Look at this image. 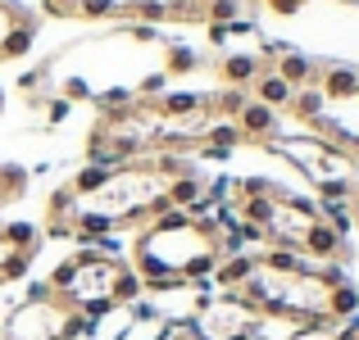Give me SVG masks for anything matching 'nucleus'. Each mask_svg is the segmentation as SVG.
<instances>
[{
    "label": "nucleus",
    "instance_id": "423d86ee",
    "mask_svg": "<svg viewBox=\"0 0 359 340\" xmlns=\"http://www.w3.org/2000/svg\"><path fill=\"white\" fill-rule=\"evenodd\" d=\"M91 318L60 304L50 281H32L27 295L0 318V340H87Z\"/></svg>",
    "mask_w": 359,
    "mask_h": 340
},
{
    "label": "nucleus",
    "instance_id": "7ed1b4c3",
    "mask_svg": "<svg viewBox=\"0 0 359 340\" xmlns=\"http://www.w3.org/2000/svg\"><path fill=\"white\" fill-rule=\"evenodd\" d=\"M237 213L255 227L264 250H287L309 263H346L351 259V241L318 213V204L309 195L287 191L273 177H241Z\"/></svg>",
    "mask_w": 359,
    "mask_h": 340
},
{
    "label": "nucleus",
    "instance_id": "2eb2a0df",
    "mask_svg": "<svg viewBox=\"0 0 359 340\" xmlns=\"http://www.w3.org/2000/svg\"><path fill=\"white\" fill-rule=\"evenodd\" d=\"M164 336H168V323L159 313H150L146 299H141L137 313H132V327L123 332V340H164Z\"/></svg>",
    "mask_w": 359,
    "mask_h": 340
},
{
    "label": "nucleus",
    "instance_id": "9b49d317",
    "mask_svg": "<svg viewBox=\"0 0 359 340\" xmlns=\"http://www.w3.org/2000/svg\"><path fill=\"white\" fill-rule=\"evenodd\" d=\"M232 122H237L241 141H250V146H269V141L282 132V113L269 109V105H259V100H245L241 113H237Z\"/></svg>",
    "mask_w": 359,
    "mask_h": 340
},
{
    "label": "nucleus",
    "instance_id": "6e6552de",
    "mask_svg": "<svg viewBox=\"0 0 359 340\" xmlns=\"http://www.w3.org/2000/svg\"><path fill=\"white\" fill-rule=\"evenodd\" d=\"M259 309L241 295V290H210L196 309L191 327L201 340H245L259 332Z\"/></svg>",
    "mask_w": 359,
    "mask_h": 340
},
{
    "label": "nucleus",
    "instance_id": "5701e85b",
    "mask_svg": "<svg viewBox=\"0 0 359 340\" xmlns=\"http://www.w3.org/2000/svg\"><path fill=\"white\" fill-rule=\"evenodd\" d=\"M259 5H264V0H259Z\"/></svg>",
    "mask_w": 359,
    "mask_h": 340
},
{
    "label": "nucleus",
    "instance_id": "f8f14e48",
    "mask_svg": "<svg viewBox=\"0 0 359 340\" xmlns=\"http://www.w3.org/2000/svg\"><path fill=\"white\" fill-rule=\"evenodd\" d=\"M269 69V59H264V50H228L219 59V78L228 82V87H237V91H250L255 87V78Z\"/></svg>",
    "mask_w": 359,
    "mask_h": 340
},
{
    "label": "nucleus",
    "instance_id": "f257e3e1",
    "mask_svg": "<svg viewBox=\"0 0 359 340\" xmlns=\"http://www.w3.org/2000/svg\"><path fill=\"white\" fill-rule=\"evenodd\" d=\"M341 263H309L287 250H259L250 254L241 295L259 309V318H273L282 327H337L332 304L337 286H346Z\"/></svg>",
    "mask_w": 359,
    "mask_h": 340
},
{
    "label": "nucleus",
    "instance_id": "0eeeda50",
    "mask_svg": "<svg viewBox=\"0 0 359 340\" xmlns=\"http://www.w3.org/2000/svg\"><path fill=\"white\" fill-rule=\"evenodd\" d=\"M214 0H78L82 23H105V18H128V23H205V9Z\"/></svg>",
    "mask_w": 359,
    "mask_h": 340
},
{
    "label": "nucleus",
    "instance_id": "20e7f679",
    "mask_svg": "<svg viewBox=\"0 0 359 340\" xmlns=\"http://www.w3.org/2000/svg\"><path fill=\"white\" fill-rule=\"evenodd\" d=\"M46 281H50L55 299L82 318H100L105 309H123V304H141L146 299L132 263L123 254H105V250H73L69 259L55 263V272Z\"/></svg>",
    "mask_w": 359,
    "mask_h": 340
},
{
    "label": "nucleus",
    "instance_id": "dca6fc26",
    "mask_svg": "<svg viewBox=\"0 0 359 340\" xmlns=\"http://www.w3.org/2000/svg\"><path fill=\"white\" fill-rule=\"evenodd\" d=\"M201 69V55L191 50V45H168L164 50V73L168 78H187V73Z\"/></svg>",
    "mask_w": 359,
    "mask_h": 340
},
{
    "label": "nucleus",
    "instance_id": "4be33fe9",
    "mask_svg": "<svg viewBox=\"0 0 359 340\" xmlns=\"http://www.w3.org/2000/svg\"><path fill=\"white\" fill-rule=\"evenodd\" d=\"M245 340H264V336H245Z\"/></svg>",
    "mask_w": 359,
    "mask_h": 340
},
{
    "label": "nucleus",
    "instance_id": "39448f33",
    "mask_svg": "<svg viewBox=\"0 0 359 340\" xmlns=\"http://www.w3.org/2000/svg\"><path fill=\"white\" fill-rule=\"evenodd\" d=\"M264 150L287 159V164L318 191V200L359 191V159L351 150H341L337 141L318 136V132H278Z\"/></svg>",
    "mask_w": 359,
    "mask_h": 340
},
{
    "label": "nucleus",
    "instance_id": "4468645a",
    "mask_svg": "<svg viewBox=\"0 0 359 340\" xmlns=\"http://www.w3.org/2000/svg\"><path fill=\"white\" fill-rule=\"evenodd\" d=\"M132 313H137V304L105 309L100 318H91V336H87V340H123V332L132 327Z\"/></svg>",
    "mask_w": 359,
    "mask_h": 340
},
{
    "label": "nucleus",
    "instance_id": "9d476101",
    "mask_svg": "<svg viewBox=\"0 0 359 340\" xmlns=\"http://www.w3.org/2000/svg\"><path fill=\"white\" fill-rule=\"evenodd\" d=\"M36 32H41V23H36L32 9L18 5V0H0V64L23 59L36 45Z\"/></svg>",
    "mask_w": 359,
    "mask_h": 340
},
{
    "label": "nucleus",
    "instance_id": "1a4fd4ad",
    "mask_svg": "<svg viewBox=\"0 0 359 340\" xmlns=\"http://www.w3.org/2000/svg\"><path fill=\"white\" fill-rule=\"evenodd\" d=\"M309 132L337 141L341 150H351V155L359 159V91L355 96H341V100H323V109L314 113Z\"/></svg>",
    "mask_w": 359,
    "mask_h": 340
},
{
    "label": "nucleus",
    "instance_id": "6ab92c4d",
    "mask_svg": "<svg viewBox=\"0 0 359 340\" xmlns=\"http://www.w3.org/2000/svg\"><path fill=\"white\" fill-rule=\"evenodd\" d=\"M41 9L50 18H73V14H78V0H41Z\"/></svg>",
    "mask_w": 359,
    "mask_h": 340
},
{
    "label": "nucleus",
    "instance_id": "412c9836",
    "mask_svg": "<svg viewBox=\"0 0 359 340\" xmlns=\"http://www.w3.org/2000/svg\"><path fill=\"white\" fill-rule=\"evenodd\" d=\"M337 336H341V340H359V318H351V323H341V327H337Z\"/></svg>",
    "mask_w": 359,
    "mask_h": 340
},
{
    "label": "nucleus",
    "instance_id": "aec40b11",
    "mask_svg": "<svg viewBox=\"0 0 359 340\" xmlns=\"http://www.w3.org/2000/svg\"><path fill=\"white\" fill-rule=\"evenodd\" d=\"M164 340H201V336H196L191 323H168V336Z\"/></svg>",
    "mask_w": 359,
    "mask_h": 340
},
{
    "label": "nucleus",
    "instance_id": "f03ea898",
    "mask_svg": "<svg viewBox=\"0 0 359 340\" xmlns=\"http://www.w3.org/2000/svg\"><path fill=\"white\" fill-rule=\"evenodd\" d=\"M223 259L228 254H223L219 227L205 218H191L182 209H168L159 218H150L146 227H137L128 263L141 277L146 295H164V290H182V286L210 290Z\"/></svg>",
    "mask_w": 359,
    "mask_h": 340
},
{
    "label": "nucleus",
    "instance_id": "ddd939ff",
    "mask_svg": "<svg viewBox=\"0 0 359 340\" xmlns=\"http://www.w3.org/2000/svg\"><path fill=\"white\" fill-rule=\"evenodd\" d=\"M291 96H296V87H287L273 69H264L259 78H255V87H250V100H259V105H269V109H278V113L291 109Z\"/></svg>",
    "mask_w": 359,
    "mask_h": 340
},
{
    "label": "nucleus",
    "instance_id": "a211bd4d",
    "mask_svg": "<svg viewBox=\"0 0 359 340\" xmlns=\"http://www.w3.org/2000/svg\"><path fill=\"white\" fill-rule=\"evenodd\" d=\"M305 5H314V0H264V9H269V14H278V18H291V14H300Z\"/></svg>",
    "mask_w": 359,
    "mask_h": 340
},
{
    "label": "nucleus",
    "instance_id": "f3484780",
    "mask_svg": "<svg viewBox=\"0 0 359 340\" xmlns=\"http://www.w3.org/2000/svg\"><path fill=\"white\" fill-rule=\"evenodd\" d=\"M287 340H341L337 327H291Z\"/></svg>",
    "mask_w": 359,
    "mask_h": 340
}]
</instances>
